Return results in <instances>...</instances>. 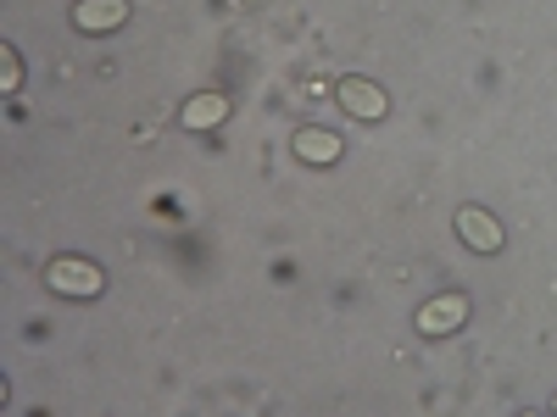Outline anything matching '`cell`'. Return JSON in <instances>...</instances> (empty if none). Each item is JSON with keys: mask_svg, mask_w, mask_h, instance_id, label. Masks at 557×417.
<instances>
[{"mask_svg": "<svg viewBox=\"0 0 557 417\" xmlns=\"http://www.w3.org/2000/svg\"><path fill=\"white\" fill-rule=\"evenodd\" d=\"M45 290L62 295V301H96L107 290V273L96 262H84V256H57L51 267H45Z\"/></svg>", "mask_w": 557, "mask_h": 417, "instance_id": "1", "label": "cell"}, {"mask_svg": "<svg viewBox=\"0 0 557 417\" xmlns=\"http://www.w3.org/2000/svg\"><path fill=\"white\" fill-rule=\"evenodd\" d=\"M223 117H228V96H218V89H201V96H190V101L178 106V123L190 128V134H207Z\"/></svg>", "mask_w": 557, "mask_h": 417, "instance_id": "7", "label": "cell"}, {"mask_svg": "<svg viewBox=\"0 0 557 417\" xmlns=\"http://www.w3.org/2000/svg\"><path fill=\"white\" fill-rule=\"evenodd\" d=\"M457 240L469 245V251H480V256H496L507 240H502V223L485 212V206H462L457 212Z\"/></svg>", "mask_w": 557, "mask_h": 417, "instance_id": "4", "label": "cell"}, {"mask_svg": "<svg viewBox=\"0 0 557 417\" xmlns=\"http://www.w3.org/2000/svg\"><path fill=\"white\" fill-rule=\"evenodd\" d=\"M78 34H112L128 23V0H73Z\"/></svg>", "mask_w": 557, "mask_h": 417, "instance_id": "6", "label": "cell"}, {"mask_svg": "<svg viewBox=\"0 0 557 417\" xmlns=\"http://www.w3.org/2000/svg\"><path fill=\"white\" fill-rule=\"evenodd\" d=\"M552 412H557V401H552Z\"/></svg>", "mask_w": 557, "mask_h": 417, "instance_id": "9", "label": "cell"}, {"mask_svg": "<svg viewBox=\"0 0 557 417\" xmlns=\"http://www.w3.org/2000/svg\"><path fill=\"white\" fill-rule=\"evenodd\" d=\"M290 151L307 162V167H335L341 156H346V146H341V134H330V128H296V139H290Z\"/></svg>", "mask_w": 557, "mask_h": 417, "instance_id": "5", "label": "cell"}, {"mask_svg": "<svg viewBox=\"0 0 557 417\" xmlns=\"http://www.w3.org/2000/svg\"><path fill=\"white\" fill-rule=\"evenodd\" d=\"M23 89V56L17 45H0V96H17Z\"/></svg>", "mask_w": 557, "mask_h": 417, "instance_id": "8", "label": "cell"}, {"mask_svg": "<svg viewBox=\"0 0 557 417\" xmlns=\"http://www.w3.org/2000/svg\"><path fill=\"white\" fill-rule=\"evenodd\" d=\"M335 101H341L357 123H380V117L391 112V96H385L374 78H341V84H335Z\"/></svg>", "mask_w": 557, "mask_h": 417, "instance_id": "3", "label": "cell"}, {"mask_svg": "<svg viewBox=\"0 0 557 417\" xmlns=\"http://www.w3.org/2000/svg\"><path fill=\"white\" fill-rule=\"evenodd\" d=\"M462 323H469V295H462V290H446V295H435V301L418 306L412 329L424 334V340H441V334H457Z\"/></svg>", "mask_w": 557, "mask_h": 417, "instance_id": "2", "label": "cell"}]
</instances>
